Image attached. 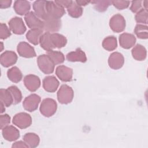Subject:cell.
Wrapping results in <instances>:
<instances>
[{
  "label": "cell",
  "mask_w": 148,
  "mask_h": 148,
  "mask_svg": "<svg viewBox=\"0 0 148 148\" xmlns=\"http://www.w3.org/2000/svg\"><path fill=\"white\" fill-rule=\"evenodd\" d=\"M57 109V104L56 101L51 98L44 99L40 106V113L46 117L52 116L55 114Z\"/></svg>",
  "instance_id": "6da1fadb"
},
{
  "label": "cell",
  "mask_w": 148,
  "mask_h": 148,
  "mask_svg": "<svg viewBox=\"0 0 148 148\" xmlns=\"http://www.w3.org/2000/svg\"><path fill=\"white\" fill-rule=\"evenodd\" d=\"M74 97L73 89L66 84L61 86L57 92V99L62 104H68L72 102Z\"/></svg>",
  "instance_id": "7a4b0ae2"
},
{
  "label": "cell",
  "mask_w": 148,
  "mask_h": 148,
  "mask_svg": "<svg viewBox=\"0 0 148 148\" xmlns=\"http://www.w3.org/2000/svg\"><path fill=\"white\" fill-rule=\"evenodd\" d=\"M37 63L40 70L45 74L52 73L54 70L55 65L47 54L38 56Z\"/></svg>",
  "instance_id": "3957f363"
},
{
  "label": "cell",
  "mask_w": 148,
  "mask_h": 148,
  "mask_svg": "<svg viewBox=\"0 0 148 148\" xmlns=\"http://www.w3.org/2000/svg\"><path fill=\"white\" fill-rule=\"evenodd\" d=\"M12 123L14 125L21 129H25L31 125L32 118L29 114L25 112H21L14 116Z\"/></svg>",
  "instance_id": "277c9868"
},
{
  "label": "cell",
  "mask_w": 148,
  "mask_h": 148,
  "mask_svg": "<svg viewBox=\"0 0 148 148\" xmlns=\"http://www.w3.org/2000/svg\"><path fill=\"white\" fill-rule=\"evenodd\" d=\"M46 10L48 16L60 19L65 13V9L63 7L56 3L55 1H47Z\"/></svg>",
  "instance_id": "5b68a950"
},
{
  "label": "cell",
  "mask_w": 148,
  "mask_h": 148,
  "mask_svg": "<svg viewBox=\"0 0 148 148\" xmlns=\"http://www.w3.org/2000/svg\"><path fill=\"white\" fill-rule=\"evenodd\" d=\"M125 20L124 17L120 14L113 15L109 20V26L111 29L114 32H121L125 28Z\"/></svg>",
  "instance_id": "8992f818"
},
{
  "label": "cell",
  "mask_w": 148,
  "mask_h": 148,
  "mask_svg": "<svg viewBox=\"0 0 148 148\" xmlns=\"http://www.w3.org/2000/svg\"><path fill=\"white\" fill-rule=\"evenodd\" d=\"M43 30L49 33H56L58 31L61 27V21L60 18H56L47 16V17L43 20Z\"/></svg>",
  "instance_id": "52a82bcc"
},
{
  "label": "cell",
  "mask_w": 148,
  "mask_h": 148,
  "mask_svg": "<svg viewBox=\"0 0 148 148\" xmlns=\"http://www.w3.org/2000/svg\"><path fill=\"white\" fill-rule=\"evenodd\" d=\"M25 21L27 26L31 29H38L43 31V22L34 13L29 12L24 16Z\"/></svg>",
  "instance_id": "ba28073f"
},
{
  "label": "cell",
  "mask_w": 148,
  "mask_h": 148,
  "mask_svg": "<svg viewBox=\"0 0 148 148\" xmlns=\"http://www.w3.org/2000/svg\"><path fill=\"white\" fill-rule=\"evenodd\" d=\"M40 102V97L36 94H32L24 99L23 106L25 110L32 112L37 109Z\"/></svg>",
  "instance_id": "9c48e42d"
},
{
  "label": "cell",
  "mask_w": 148,
  "mask_h": 148,
  "mask_svg": "<svg viewBox=\"0 0 148 148\" xmlns=\"http://www.w3.org/2000/svg\"><path fill=\"white\" fill-rule=\"evenodd\" d=\"M10 29L15 34L22 35L26 31V27L21 17H14L8 23Z\"/></svg>",
  "instance_id": "30bf717a"
},
{
  "label": "cell",
  "mask_w": 148,
  "mask_h": 148,
  "mask_svg": "<svg viewBox=\"0 0 148 148\" xmlns=\"http://www.w3.org/2000/svg\"><path fill=\"white\" fill-rule=\"evenodd\" d=\"M17 50L19 56L24 58H32L36 56L34 48L25 42H20L17 45Z\"/></svg>",
  "instance_id": "8fae6325"
},
{
  "label": "cell",
  "mask_w": 148,
  "mask_h": 148,
  "mask_svg": "<svg viewBox=\"0 0 148 148\" xmlns=\"http://www.w3.org/2000/svg\"><path fill=\"white\" fill-rule=\"evenodd\" d=\"M24 83L26 88L29 91L34 92L39 88L40 86V80L38 76L29 74L24 77Z\"/></svg>",
  "instance_id": "7c38bea8"
},
{
  "label": "cell",
  "mask_w": 148,
  "mask_h": 148,
  "mask_svg": "<svg viewBox=\"0 0 148 148\" xmlns=\"http://www.w3.org/2000/svg\"><path fill=\"white\" fill-rule=\"evenodd\" d=\"M124 58L122 54L119 52H113L108 58V64L113 69H120L124 65Z\"/></svg>",
  "instance_id": "4fadbf2b"
},
{
  "label": "cell",
  "mask_w": 148,
  "mask_h": 148,
  "mask_svg": "<svg viewBox=\"0 0 148 148\" xmlns=\"http://www.w3.org/2000/svg\"><path fill=\"white\" fill-rule=\"evenodd\" d=\"M56 75L62 82H70L72 79L73 70L65 65H60L56 68Z\"/></svg>",
  "instance_id": "5bb4252c"
},
{
  "label": "cell",
  "mask_w": 148,
  "mask_h": 148,
  "mask_svg": "<svg viewBox=\"0 0 148 148\" xmlns=\"http://www.w3.org/2000/svg\"><path fill=\"white\" fill-rule=\"evenodd\" d=\"M17 60V56L13 51L6 50L1 55L0 61L4 67H9L15 64Z\"/></svg>",
  "instance_id": "9a60e30c"
},
{
  "label": "cell",
  "mask_w": 148,
  "mask_h": 148,
  "mask_svg": "<svg viewBox=\"0 0 148 148\" xmlns=\"http://www.w3.org/2000/svg\"><path fill=\"white\" fill-rule=\"evenodd\" d=\"M2 134L3 138L10 142L16 140L20 137V132L15 127L8 125L2 129Z\"/></svg>",
  "instance_id": "2e32d148"
},
{
  "label": "cell",
  "mask_w": 148,
  "mask_h": 148,
  "mask_svg": "<svg viewBox=\"0 0 148 148\" xmlns=\"http://www.w3.org/2000/svg\"><path fill=\"white\" fill-rule=\"evenodd\" d=\"M47 1L38 0L33 3V9L35 14L42 20L46 19L48 15L46 10Z\"/></svg>",
  "instance_id": "e0dca14e"
},
{
  "label": "cell",
  "mask_w": 148,
  "mask_h": 148,
  "mask_svg": "<svg viewBox=\"0 0 148 148\" xmlns=\"http://www.w3.org/2000/svg\"><path fill=\"white\" fill-rule=\"evenodd\" d=\"M59 81L54 76H47L43 80V87L45 91L49 92H55L58 86Z\"/></svg>",
  "instance_id": "ac0fdd59"
},
{
  "label": "cell",
  "mask_w": 148,
  "mask_h": 148,
  "mask_svg": "<svg viewBox=\"0 0 148 148\" xmlns=\"http://www.w3.org/2000/svg\"><path fill=\"white\" fill-rule=\"evenodd\" d=\"M136 42L135 36L131 34L123 33L119 36V43L121 47L129 49L133 47Z\"/></svg>",
  "instance_id": "d6986e66"
},
{
  "label": "cell",
  "mask_w": 148,
  "mask_h": 148,
  "mask_svg": "<svg viewBox=\"0 0 148 148\" xmlns=\"http://www.w3.org/2000/svg\"><path fill=\"white\" fill-rule=\"evenodd\" d=\"M13 8L16 13L19 15H25L29 12L31 9L30 3L27 1L17 0L15 1Z\"/></svg>",
  "instance_id": "ffe728a7"
},
{
  "label": "cell",
  "mask_w": 148,
  "mask_h": 148,
  "mask_svg": "<svg viewBox=\"0 0 148 148\" xmlns=\"http://www.w3.org/2000/svg\"><path fill=\"white\" fill-rule=\"evenodd\" d=\"M66 58L70 62H85L87 61V57L85 53L79 48L77 49L75 51L68 53Z\"/></svg>",
  "instance_id": "44dd1931"
},
{
  "label": "cell",
  "mask_w": 148,
  "mask_h": 148,
  "mask_svg": "<svg viewBox=\"0 0 148 148\" xmlns=\"http://www.w3.org/2000/svg\"><path fill=\"white\" fill-rule=\"evenodd\" d=\"M43 34V30L42 29H31L27 32L26 38L31 43L37 45L39 43L40 37Z\"/></svg>",
  "instance_id": "7402d4cb"
},
{
  "label": "cell",
  "mask_w": 148,
  "mask_h": 148,
  "mask_svg": "<svg viewBox=\"0 0 148 148\" xmlns=\"http://www.w3.org/2000/svg\"><path fill=\"white\" fill-rule=\"evenodd\" d=\"M131 53L133 58L137 61H143L147 56L146 48L139 44H137L133 47Z\"/></svg>",
  "instance_id": "603a6c76"
},
{
  "label": "cell",
  "mask_w": 148,
  "mask_h": 148,
  "mask_svg": "<svg viewBox=\"0 0 148 148\" xmlns=\"http://www.w3.org/2000/svg\"><path fill=\"white\" fill-rule=\"evenodd\" d=\"M50 39L54 48H62L67 43L66 37L58 33H51Z\"/></svg>",
  "instance_id": "cb8c5ba5"
},
{
  "label": "cell",
  "mask_w": 148,
  "mask_h": 148,
  "mask_svg": "<svg viewBox=\"0 0 148 148\" xmlns=\"http://www.w3.org/2000/svg\"><path fill=\"white\" fill-rule=\"evenodd\" d=\"M50 34L51 33L47 32L43 33L39 40V43L41 47L47 51L53 50L54 49H55L50 39Z\"/></svg>",
  "instance_id": "d4e9b609"
},
{
  "label": "cell",
  "mask_w": 148,
  "mask_h": 148,
  "mask_svg": "<svg viewBox=\"0 0 148 148\" xmlns=\"http://www.w3.org/2000/svg\"><path fill=\"white\" fill-rule=\"evenodd\" d=\"M23 140L28 145L29 147L34 148L39 145L40 139L37 134L28 132L24 135Z\"/></svg>",
  "instance_id": "484cf974"
},
{
  "label": "cell",
  "mask_w": 148,
  "mask_h": 148,
  "mask_svg": "<svg viewBox=\"0 0 148 148\" xmlns=\"http://www.w3.org/2000/svg\"><path fill=\"white\" fill-rule=\"evenodd\" d=\"M7 76L8 79L13 83H18L23 78L22 73L17 66H13L8 69Z\"/></svg>",
  "instance_id": "4316f807"
},
{
  "label": "cell",
  "mask_w": 148,
  "mask_h": 148,
  "mask_svg": "<svg viewBox=\"0 0 148 148\" xmlns=\"http://www.w3.org/2000/svg\"><path fill=\"white\" fill-rule=\"evenodd\" d=\"M67 11L69 15L73 18H78L83 14V9L82 6L78 5L75 1H73L71 5L67 8Z\"/></svg>",
  "instance_id": "83f0119b"
},
{
  "label": "cell",
  "mask_w": 148,
  "mask_h": 148,
  "mask_svg": "<svg viewBox=\"0 0 148 148\" xmlns=\"http://www.w3.org/2000/svg\"><path fill=\"white\" fill-rule=\"evenodd\" d=\"M102 45L105 50L109 51H113L117 46V39L114 36H107L103 40Z\"/></svg>",
  "instance_id": "f1b7e54d"
},
{
  "label": "cell",
  "mask_w": 148,
  "mask_h": 148,
  "mask_svg": "<svg viewBox=\"0 0 148 148\" xmlns=\"http://www.w3.org/2000/svg\"><path fill=\"white\" fill-rule=\"evenodd\" d=\"M0 98L1 101L2 102L6 107H9L13 103V97L8 89L1 88L0 90Z\"/></svg>",
  "instance_id": "f546056e"
},
{
  "label": "cell",
  "mask_w": 148,
  "mask_h": 148,
  "mask_svg": "<svg viewBox=\"0 0 148 148\" xmlns=\"http://www.w3.org/2000/svg\"><path fill=\"white\" fill-rule=\"evenodd\" d=\"M47 55L50 58L54 65L62 64L65 61L64 55L61 51L51 50L47 52Z\"/></svg>",
  "instance_id": "4dcf8cb0"
},
{
  "label": "cell",
  "mask_w": 148,
  "mask_h": 148,
  "mask_svg": "<svg viewBox=\"0 0 148 148\" xmlns=\"http://www.w3.org/2000/svg\"><path fill=\"white\" fill-rule=\"evenodd\" d=\"M147 26L138 24L135 26L134 29V33L139 39H146L148 38V29Z\"/></svg>",
  "instance_id": "1f68e13d"
},
{
  "label": "cell",
  "mask_w": 148,
  "mask_h": 148,
  "mask_svg": "<svg viewBox=\"0 0 148 148\" xmlns=\"http://www.w3.org/2000/svg\"><path fill=\"white\" fill-rule=\"evenodd\" d=\"M8 90L10 92L13 97V104L16 105L20 103L22 99V94L18 88L15 86H12L9 87Z\"/></svg>",
  "instance_id": "d6a6232c"
},
{
  "label": "cell",
  "mask_w": 148,
  "mask_h": 148,
  "mask_svg": "<svg viewBox=\"0 0 148 148\" xmlns=\"http://www.w3.org/2000/svg\"><path fill=\"white\" fill-rule=\"evenodd\" d=\"M91 3L94 5V8L99 12H103L107 10L108 8L112 3L110 1H94Z\"/></svg>",
  "instance_id": "836d02e7"
},
{
  "label": "cell",
  "mask_w": 148,
  "mask_h": 148,
  "mask_svg": "<svg viewBox=\"0 0 148 148\" xmlns=\"http://www.w3.org/2000/svg\"><path fill=\"white\" fill-rule=\"evenodd\" d=\"M135 18L138 23H143L147 24L148 20L147 10L144 8L140 9L135 14Z\"/></svg>",
  "instance_id": "e575fe53"
},
{
  "label": "cell",
  "mask_w": 148,
  "mask_h": 148,
  "mask_svg": "<svg viewBox=\"0 0 148 148\" xmlns=\"http://www.w3.org/2000/svg\"><path fill=\"white\" fill-rule=\"evenodd\" d=\"M0 38L1 39H5L9 38L11 35V32L9 28L5 24L1 23V28H0Z\"/></svg>",
  "instance_id": "d590c367"
},
{
  "label": "cell",
  "mask_w": 148,
  "mask_h": 148,
  "mask_svg": "<svg viewBox=\"0 0 148 148\" xmlns=\"http://www.w3.org/2000/svg\"><path fill=\"white\" fill-rule=\"evenodd\" d=\"M112 4L117 9L123 10L127 8L130 3L128 1H112Z\"/></svg>",
  "instance_id": "8d00e7d4"
},
{
  "label": "cell",
  "mask_w": 148,
  "mask_h": 148,
  "mask_svg": "<svg viewBox=\"0 0 148 148\" xmlns=\"http://www.w3.org/2000/svg\"><path fill=\"white\" fill-rule=\"evenodd\" d=\"M10 123V117L8 114H1L0 116V128L3 129L8 126Z\"/></svg>",
  "instance_id": "74e56055"
},
{
  "label": "cell",
  "mask_w": 148,
  "mask_h": 148,
  "mask_svg": "<svg viewBox=\"0 0 148 148\" xmlns=\"http://www.w3.org/2000/svg\"><path fill=\"white\" fill-rule=\"evenodd\" d=\"M142 1H132V4L130 7V10L132 12L135 13L139 12L142 8Z\"/></svg>",
  "instance_id": "f35d334b"
},
{
  "label": "cell",
  "mask_w": 148,
  "mask_h": 148,
  "mask_svg": "<svg viewBox=\"0 0 148 148\" xmlns=\"http://www.w3.org/2000/svg\"><path fill=\"white\" fill-rule=\"evenodd\" d=\"M72 2V1H71V0H56L55 1V2L56 3L61 6L64 8H67L71 5Z\"/></svg>",
  "instance_id": "ab89813d"
},
{
  "label": "cell",
  "mask_w": 148,
  "mask_h": 148,
  "mask_svg": "<svg viewBox=\"0 0 148 148\" xmlns=\"http://www.w3.org/2000/svg\"><path fill=\"white\" fill-rule=\"evenodd\" d=\"M12 148H18V147H25V148H28L29 146L24 141H17L14 142L12 146Z\"/></svg>",
  "instance_id": "60d3db41"
},
{
  "label": "cell",
  "mask_w": 148,
  "mask_h": 148,
  "mask_svg": "<svg viewBox=\"0 0 148 148\" xmlns=\"http://www.w3.org/2000/svg\"><path fill=\"white\" fill-rule=\"evenodd\" d=\"M12 1L10 0H5L0 1V6L1 9H5L9 8L11 5Z\"/></svg>",
  "instance_id": "b9f144b4"
},
{
  "label": "cell",
  "mask_w": 148,
  "mask_h": 148,
  "mask_svg": "<svg viewBox=\"0 0 148 148\" xmlns=\"http://www.w3.org/2000/svg\"><path fill=\"white\" fill-rule=\"evenodd\" d=\"M75 2L79 6H86L89 3L91 2L90 1H85V0H76L75 1Z\"/></svg>",
  "instance_id": "7bdbcfd3"
},
{
  "label": "cell",
  "mask_w": 148,
  "mask_h": 148,
  "mask_svg": "<svg viewBox=\"0 0 148 148\" xmlns=\"http://www.w3.org/2000/svg\"><path fill=\"white\" fill-rule=\"evenodd\" d=\"M5 105L1 101V113H2L5 112Z\"/></svg>",
  "instance_id": "ee69618b"
},
{
  "label": "cell",
  "mask_w": 148,
  "mask_h": 148,
  "mask_svg": "<svg viewBox=\"0 0 148 148\" xmlns=\"http://www.w3.org/2000/svg\"><path fill=\"white\" fill-rule=\"evenodd\" d=\"M143 4V7H144V9L147 10V4H148V1L146 0V1H144L142 2Z\"/></svg>",
  "instance_id": "f6af8a7d"
}]
</instances>
